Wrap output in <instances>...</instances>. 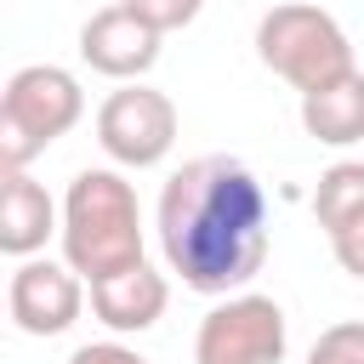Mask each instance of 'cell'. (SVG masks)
I'll list each match as a JSON object with an SVG mask.
<instances>
[{
	"instance_id": "obj_1",
	"label": "cell",
	"mask_w": 364,
	"mask_h": 364,
	"mask_svg": "<svg viewBox=\"0 0 364 364\" xmlns=\"http://www.w3.org/2000/svg\"><path fill=\"white\" fill-rule=\"evenodd\" d=\"M165 267L199 296H239L267 262V193L233 154L188 159L159 193Z\"/></svg>"
},
{
	"instance_id": "obj_2",
	"label": "cell",
	"mask_w": 364,
	"mask_h": 364,
	"mask_svg": "<svg viewBox=\"0 0 364 364\" xmlns=\"http://www.w3.org/2000/svg\"><path fill=\"white\" fill-rule=\"evenodd\" d=\"M63 262L97 284L131 262H142V210H136V188L97 165V171H80L63 193Z\"/></svg>"
},
{
	"instance_id": "obj_3",
	"label": "cell",
	"mask_w": 364,
	"mask_h": 364,
	"mask_svg": "<svg viewBox=\"0 0 364 364\" xmlns=\"http://www.w3.org/2000/svg\"><path fill=\"white\" fill-rule=\"evenodd\" d=\"M85 114V91L57 63H28L0 91V165L28 171L34 154H46L57 136H68Z\"/></svg>"
},
{
	"instance_id": "obj_4",
	"label": "cell",
	"mask_w": 364,
	"mask_h": 364,
	"mask_svg": "<svg viewBox=\"0 0 364 364\" xmlns=\"http://www.w3.org/2000/svg\"><path fill=\"white\" fill-rule=\"evenodd\" d=\"M256 57L296 91H318L324 80L353 68V40L347 28L313 6V0H284L273 11H262L256 23Z\"/></svg>"
},
{
	"instance_id": "obj_5",
	"label": "cell",
	"mask_w": 364,
	"mask_h": 364,
	"mask_svg": "<svg viewBox=\"0 0 364 364\" xmlns=\"http://www.w3.org/2000/svg\"><path fill=\"white\" fill-rule=\"evenodd\" d=\"M284 347H290L284 307H279L273 296L239 290V296H222V301L199 318L193 364H279Z\"/></svg>"
},
{
	"instance_id": "obj_6",
	"label": "cell",
	"mask_w": 364,
	"mask_h": 364,
	"mask_svg": "<svg viewBox=\"0 0 364 364\" xmlns=\"http://www.w3.org/2000/svg\"><path fill=\"white\" fill-rule=\"evenodd\" d=\"M97 142H102V154L114 165L148 171V165H159L176 148V102L165 91H154V85L125 80L97 108Z\"/></svg>"
},
{
	"instance_id": "obj_7",
	"label": "cell",
	"mask_w": 364,
	"mask_h": 364,
	"mask_svg": "<svg viewBox=\"0 0 364 364\" xmlns=\"http://www.w3.org/2000/svg\"><path fill=\"white\" fill-rule=\"evenodd\" d=\"M85 307V284L68 262L51 256H23L11 284H6V313L23 336H63Z\"/></svg>"
},
{
	"instance_id": "obj_8",
	"label": "cell",
	"mask_w": 364,
	"mask_h": 364,
	"mask_svg": "<svg viewBox=\"0 0 364 364\" xmlns=\"http://www.w3.org/2000/svg\"><path fill=\"white\" fill-rule=\"evenodd\" d=\"M159 40H165V34L148 28L136 11L102 6V11H91L85 28H80V57H85V68L102 74V80H142V74L159 63Z\"/></svg>"
},
{
	"instance_id": "obj_9",
	"label": "cell",
	"mask_w": 364,
	"mask_h": 364,
	"mask_svg": "<svg viewBox=\"0 0 364 364\" xmlns=\"http://www.w3.org/2000/svg\"><path fill=\"white\" fill-rule=\"evenodd\" d=\"M165 301H171V284H165V273L148 267V262H131V267H119V273H108V279L91 284V313H97L114 336H142V330H154V324L165 318Z\"/></svg>"
},
{
	"instance_id": "obj_10",
	"label": "cell",
	"mask_w": 364,
	"mask_h": 364,
	"mask_svg": "<svg viewBox=\"0 0 364 364\" xmlns=\"http://www.w3.org/2000/svg\"><path fill=\"white\" fill-rule=\"evenodd\" d=\"M51 233H63V210L46 193V182H34L28 171H6V188H0V250L23 262V256H40Z\"/></svg>"
},
{
	"instance_id": "obj_11",
	"label": "cell",
	"mask_w": 364,
	"mask_h": 364,
	"mask_svg": "<svg viewBox=\"0 0 364 364\" xmlns=\"http://www.w3.org/2000/svg\"><path fill=\"white\" fill-rule=\"evenodd\" d=\"M301 131L324 148L364 142V68H347L318 91H301Z\"/></svg>"
},
{
	"instance_id": "obj_12",
	"label": "cell",
	"mask_w": 364,
	"mask_h": 364,
	"mask_svg": "<svg viewBox=\"0 0 364 364\" xmlns=\"http://www.w3.org/2000/svg\"><path fill=\"white\" fill-rule=\"evenodd\" d=\"M313 210H318V228L324 233L347 228L364 210V159H336L318 176V188H313Z\"/></svg>"
},
{
	"instance_id": "obj_13",
	"label": "cell",
	"mask_w": 364,
	"mask_h": 364,
	"mask_svg": "<svg viewBox=\"0 0 364 364\" xmlns=\"http://www.w3.org/2000/svg\"><path fill=\"white\" fill-rule=\"evenodd\" d=\"M307 364H364V318H341L318 330V341L307 347Z\"/></svg>"
},
{
	"instance_id": "obj_14",
	"label": "cell",
	"mask_w": 364,
	"mask_h": 364,
	"mask_svg": "<svg viewBox=\"0 0 364 364\" xmlns=\"http://www.w3.org/2000/svg\"><path fill=\"white\" fill-rule=\"evenodd\" d=\"M125 11H136L148 28H159V34H171V28H188L193 17H199V6L205 0H119Z\"/></svg>"
},
{
	"instance_id": "obj_15",
	"label": "cell",
	"mask_w": 364,
	"mask_h": 364,
	"mask_svg": "<svg viewBox=\"0 0 364 364\" xmlns=\"http://www.w3.org/2000/svg\"><path fill=\"white\" fill-rule=\"evenodd\" d=\"M330 250H336L341 273L364 279V210H358V216H353L347 228H336V233H330Z\"/></svg>"
},
{
	"instance_id": "obj_16",
	"label": "cell",
	"mask_w": 364,
	"mask_h": 364,
	"mask_svg": "<svg viewBox=\"0 0 364 364\" xmlns=\"http://www.w3.org/2000/svg\"><path fill=\"white\" fill-rule=\"evenodd\" d=\"M68 364H148V358L125 341H85V347L68 353Z\"/></svg>"
}]
</instances>
